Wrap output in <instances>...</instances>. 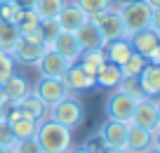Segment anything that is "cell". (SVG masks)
<instances>
[{"label":"cell","instance_id":"obj_1","mask_svg":"<svg viewBox=\"0 0 160 153\" xmlns=\"http://www.w3.org/2000/svg\"><path fill=\"white\" fill-rule=\"evenodd\" d=\"M73 130L64 127V125L54 123V120L45 118L38 123V132H35V139L40 141L42 151L45 153H66L71 146H73Z\"/></svg>","mask_w":160,"mask_h":153},{"label":"cell","instance_id":"obj_2","mask_svg":"<svg viewBox=\"0 0 160 153\" xmlns=\"http://www.w3.org/2000/svg\"><path fill=\"white\" fill-rule=\"evenodd\" d=\"M47 118L64 125V127H68V130H75L82 123V118H85V106H82V101L78 97L66 94L64 99H59L57 104H52L47 109Z\"/></svg>","mask_w":160,"mask_h":153},{"label":"cell","instance_id":"obj_3","mask_svg":"<svg viewBox=\"0 0 160 153\" xmlns=\"http://www.w3.org/2000/svg\"><path fill=\"white\" fill-rule=\"evenodd\" d=\"M153 7H148L144 0H130L125 5L118 7V14L122 19V26H125V33L132 35L141 28H148L151 17H153Z\"/></svg>","mask_w":160,"mask_h":153},{"label":"cell","instance_id":"obj_4","mask_svg":"<svg viewBox=\"0 0 160 153\" xmlns=\"http://www.w3.org/2000/svg\"><path fill=\"white\" fill-rule=\"evenodd\" d=\"M132 45V52L141 54L146 61H153V64H160V33L151 28H141L137 33L127 35Z\"/></svg>","mask_w":160,"mask_h":153},{"label":"cell","instance_id":"obj_5","mask_svg":"<svg viewBox=\"0 0 160 153\" xmlns=\"http://www.w3.org/2000/svg\"><path fill=\"white\" fill-rule=\"evenodd\" d=\"M130 123L158 134V130H160V106H158V99H155V97L139 99L137 106H134V113H132Z\"/></svg>","mask_w":160,"mask_h":153},{"label":"cell","instance_id":"obj_6","mask_svg":"<svg viewBox=\"0 0 160 153\" xmlns=\"http://www.w3.org/2000/svg\"><path fill=\"white\" fill-rule=\"evenodd\" d=\"M45 49L47 47L42 45L38 31H35V33H24L19 38V43H17V47L12 49V57H14V61H19V64H35Z\"/></svg>","mask_w":160,"mask_h":153},{"label":"cell","instance_id":"obj_7","mask_svg":"<svg viewBox=\"0 0 160 153\" xmlns=\"http://www.w3.org/2000/svg\"><path fill=\"white\" fill-rule=\"evenodd\" d=\"M90 19L94 21L97 28L101 31V35H104V43H108V40H118V38H127L125 26H122V19H120L118 10H113V7H108V10L101 12V14L90 17Z\"/></svg>","mask_w":160,"mask_h":153},{"label":"cell","instance_id":"obj_8","mask_svg":"<svg viewBox=\"0 0 160 153\" xmlns=\"http://www.w3.org/2000/svg\"><path fill=\"white\" fill-rule=\"evenodd\" d=\"M134 106H137V99L122 94L120 89H113L106 99V115L111 120H122V123H130L132 113H134Z\"/></svg>","mask_w":160,"mask_h":153},{"label":"cell","instance_id":"obj_9","mask_svg":"<svg viewBox=\"0 0 160 153\" xmlns=\"http://www.w3.org/2000/svg\"><path fill=\"white\" fill-rule=\"evenodd\" d=\"M155 146H158V134L130 123L127 141H125V151L127 153H148L151 148H155Z\"/></svg>","mask_w":160,"mask_h":153},{"label":"cell","instance_id":"obj_10","mask_svg":"<svg viewBox=\"0 0 160 153\" xmlns=\"http://www.w3.org/2000/svg\"><path fill=\"white\" fill-rule=\"evenodd\" d=\"M33 92L47 104V109H50L52 104H57L59 99H64L66 94H71L68 89H66V85H64L61 78H45V75H40V80L35 83Z\"/></svg>","mask_w":160,"mask_h":153},{"label":"cell","instance_id":"obj_11","mask_svg":"<svg viewBox=\"0 0 160 153\" xmlns=\"http://www.w3.org/2000/svg\"><path fill=\"white\" fill-rule=\"evenodd\" d=\"M35 64H38V69H40V75H45V78H61V75L68 71L71 61L64 59L61 54H57L54 49L50 47L40 54V59L35 61Z\"/></svg>","mask_w":160,"mask_h":153},{"label":"cell","instance_id":"obj_12","mask_svg":"<svg viewBox=\"0 0 160 153\" xmlns=\"http://www.w3.org/2000/svg\"><path fill=\"white\" fill-rule=\"evenodd\" d=\"M52 49H54L57 54H61L64 59H68L71 64H75L80 52H82V47H80V43H78L73 31H59V35L52 43Z\"/></svg>","mask_w":160,"mask_h":153},{"label":"cell","instance_id":"obj_13","mask_svg":"<svg viewBox=\"0 0 160 153\" xmlns=\"http://www.w3.org/2000/svg\"><path fill=\"white\" fill-rule=\"evenodd\" d=\"M127 130H130V123H122V120H106L101 125V139H104L106 146H115V148H125L127 141Z\"/></svg>","mask_w":160,"mask_h":153},{"label":"cell","instance_id":"obj_14","mask_svg":"<svg viewBox=\"0 0 160 153\" xmlns=\"http://www.w3.org/2000/svg\"><path fill=\"white\" fill-rule=\"evenodd\" d=\"M61 80H64V85H66L68 92H85V89L94 87V75L85 73L78 64H71L68 71L61 75Z\"/></svg>","mask_w":160,"mask_h":153},{"label":"cell","instance_id":"obj_15","mask_svg":"<svg viewBox=\"0 0 160 153\" xmlns=\"http://www.w3.org/2000/svg\"><path fill=\"white\" fill-rule=\"evenodd\" d=\"M87 19H90V17L80 10L75 3H68V0H66L61 12H59V17H57V24H59L61 31H75V28H80V26L85 24Z\"/></svg>","mask_w":160,"mask_h":153},{"label":"cell","instance_id":"obj_16","mask_svg":"<svg viewBox=\"0 0 160 153\" xmlns=\"http://www.w3.org/2000/svg\"><path fill=\"white\" fill-rule=\"evenodd\" d=\"M73 33H75V38H78V43H80V47H82V49H99V47H104V45H106L101 31L97 28V24L92 19H87L85 24L80 26V28H75Z\"/></svg>","mask_w":160,"mask_h":153},{"label":"cell","instance_id":"obj_17","mask_svg":"<svg viewBox=\"0 0 160 153\" xmlns=\"http://www.w3.org/2000/svg\"><path fill=\"white\" fill-rule=\"evenodd\" d=\"M0 89H2V99H5V101H14V104H19L21 99L31 92L28 80H26L24 75H19V73H12L5 83L0 85Z\"/></svg>","mask_w":160,"mask_h":153},{"label":"cell","instance_id":"obj_18","mask_svg":"<svg viewBox=\"0 0 160 153\" xmlns=\"http://www.w3.org/2000/svg\"><path fill=\"white\" fill-rule=\"evenodd\" d=\"M139 87L144 97H158L160 94V66L153 61H146V66L139 73Z\"/></svg>","mask_w":160,"mask_h":153},{"label":"cell","instance_id":"obj_19","mask_svg":"<svg viewBox=\"0 0 160 153\" xmlns=\"http://www.w3.org/2000/svg\"><path fill=\"white\" fill-rule=\"evenodd\" d=\"M106 61H108V59H106V52H104V47H99V49H82L75 64H78L80 69L85 71V73L97 75V71H99L101 66L106 64Z\"/></svg>","mask_w":160,"mask_h":153},{"label":"cell","instance_id":"obj_20","mask_svg":"<svg viewBox=\"0 0 160 153\" xmlns=\"http://www.w3.org/2000/svg\"><path fill=\"white\" fill-rule=\"evenodd\" d=\"M19 109H21V113H24V115H28V118L38 120V123L47 118V104L33 92V89H31V92L19 101Z\"/></svg>","mask_w":160,"mask_h":153},{"label":"cell","instance_id":"obj_21","mask_svg":"<svg viewBox=\"0 0 160 153\" xmlns=\"http://www.w3.org/2000/svg\"><path fill=\"white\" fill-rule=\"evenodd\" d=\"M104 52H106V59L111 61V64H122V61L127 59V57L132 54V45L127 38H118V40H108V43L104 45Z\"/></svg>","mask_w":160,"mask_h":153},{"label":"cell","instance_id":"obj_22","mask_svg":"<svg viewBox=\"0 0 160 153\" xmlns=\"http://www.w3.org/2000/svg\"><path fill=\"white\" fill-rule=\"evenodd\" d=\"M120 80H122L120 66L111 64V61H106V64L97 71V75H94V85H99V87H108V89H115Z\"/></svg>","mask_w":160,"mask_h":153},{"label":"cell","instance_id":"obj_23","mask_svg":"<svg viewBox=\"0 0 160 153\" xmlns=\"http://www.w3.org/2000/svg\"><path fill=\"white\" fill-rule=\"evenodd\" d=\"M19 38H21V31L17 28L12 21L0 19V49H2V52H10L12 54V49L17 47Z\"/></svg>","mask_w":160,"mask_h":153},{"label":"cell","instance_id":"obj_24","mask_svg":"<svg viewBox=\"0 0 160 153\" xmlns=\"http://www.w3.org/2000/svg\"><path fill=\"white\" fill-rule=\"evenodd\" d=\"M64 3H66V0H35L33 12L38 14L40 21H54L57 17H59Z\"/></svg>","mask_w":160,"mask_h":153},{"label":"cell","instance_id":"obj_25","mask_svg":"<svg viewBox=\"0 0 160 153\" xmlns=\"http://www.w3.org/2000/svg\"><path fill=\"white\" fill-rule=\"evenodd\" d=\"M10 130H12V134H14V141L35 137V132H38V120L28 118V115H21V118H17V120L10 123Z\"/></svg>","mask_w":160,"mask_h":153},{"label":"cell","instance_id":"obj_26","mask_svg":"<svg viewBox=\"0 0 160 153\" xmlns=\"http://www.w3.org/2000/svg\"><path fill=\"white\" fill-rule=\"evenodd\" d=\"M14 26L21 31V35L24 33H35L38 26H40V19H38V14H35L33 10H19L17 17H14Z\"/></svg>","mask_w":160,"mask_h":153},{"label":"cell","instance_id":"obj_27","mask_svg":"<svg viewBox=\"0 0 160 153\" xmlns=\"http://www.w3.org/2000/svg\"><path fill=\"white\" fill-rule=\"evenodd\" d=\"M144 66H146V59L141 54H137V52H132V54L120 64V73H122V78H139Z\"/></svg>","mask_w":160,"mask_h":153},{"label":"cell","instance_id":"obj_28","mask_svg":"<svg viewBox=\"0 0 160 153\" xmlns=\"http://www.w3.org/2000/svg\"><path fill=\"white\" fill-rule=\"evenodd\" d=\"M73 3L85 12L87 17L101 14V12H106L108 7H113V0H73Z\"/></svg>","mask_w":160,"mask_h":153},{"label":"cell","instance_id":"obj_29","mask_svg":"<svg viewBox=\"0 0 160 153\" xmlns=\"http://www.w3.org/2000/svg\"><path fill=\"white\" fill-rule=\"evenodd\" d=\"M59 24H57V19L54 21H40V26H38V35H40V40H42V45H45L47 49L52 47V43H54V38L59 35Z\"/></svg>","mask_w":160,"mask_h":153},{"label":"cell","instance_id":"obj_30","mask_svg":"<svg viewBox=\"0 0 160 153\" xmlns=\"http://www.w3.org/2000/svg\"><path fill=\"white\" fill-rule=\"evenodd\" d=\"M115 89H120L122 94L137 99V101H139V99H144V92H141V87H139V78H122Z\"/></svg>","mask_w":160,"mask_h":153},{"label":"cell","instance_id":"obj_31","mask_svg":"<svg viewBox=\"0 0 160 153\" xmlns=\"http://www.w3.org/2000/svg\"><path fill=\"white\" fill-rule=\"evenodd\" d=\"M12 153H45V151H42V146L35 137H28L12 144Z\"/></svg>","mask_w":160,"mask_h":153},{"label":"cell","instance_id":"obj_32","mask_svg":"<svg viewBox=\"0 0 160 153\" xmlns=\"http://www.w3.org/2000/svg\"><path fill=\"white\" fill-rule=\"evenodd\" d=\"M14 64H17L14 57H12L10 52H2V49H0V85L14 73Z\"/></svg>","mask_w":160,"mask_h":153},{"label":"cell","instance_id":"obj_33","mask_svg":"<svg viewBox=\"0 0 160 153\" xmlns=\"http://www.w3.org/2000/svg\"><path fill=\"white\" fill-rule=\"evenodd\" d=\"M14 144V134H12L10 130V123H7L5 118H0V146H10Z\"/></svg>","mask_w":160,"mask_h":153},{"label":"cell","instance_id":"obj_34","mask_svg":"<svg viewBox=\"0 0 160 153\" xmlns=\"http://www.w3.org/2000/svg\"><path fill=\"white\" fill-rule=\"evenodd\" d=\"M104 146H106V144H104V139H101V132H97L94 137H90V139L85 141V148H87L90 153H99Z\"/></svg>","mask_w":160,"mask_h":153},{"label":"cell","instance_id":"obj_35","mask_svg":"<svg viewBox=\"0 0 160 153\" xmlns=\"http://www.w3.org/2000/svg\"><path fill=\"white\" fill-rule=\"evenodd\" d=\"M19 10H33V5H35V0H12Z\"/></svg>","mask_w":160,"mask_h":153},{"label":"cell","instance_id":"obj_36","mask_svg":"<svg viewBox=\"0 0 160 153\" xmlns=\"http://www.w3.org/2000/svg\"><path fill=\"white\" fill-rule=\"evenodd\" d=\"M99 153H127L125 148H115V146H104Z\"/></svg>","mask_w":160,"mask_h":153},{"label":"cell","instance_id":"obj_37","mask_svg":"<svg viewBox=\"0 0 160 153\" xmlns=\"http://www.w3.org/2000/svg\"><path fill=\"white\" fill-rule=\"evenodd\" d=\"M66 153H90V151H87L85 146H78V148H73V146H71V148H68Z\"/></svg>","mask_w":160,"mask_h":153},{"label":"cell","instance_id":"obj_38","mask_svg":"<svg viewBox=\"0 0 160 153\" xmlns=\"http://www.w3.org/2000/svg\"><path fill=\"white\" fill-rule=\"evenodd\" d=\"M148 7H153V10H160V0H144Z\"/></svg>","mask_w":160,"mask_h":153},{"label":"cell","instance_id":"obj_39","mask_svg":"<svg viewBox=\"0 0 160 153\" xmlns=\"http://www.w3.org/2000/svg\"><path fill=\"white\" fill-rule=\"evenodd\" d=\"M0 153H12V148L10 146H0Z\"/></svg>","mask_w":160,"mask_h":153},{"label":"cell","instance_id":"obj_40","mask_svg":"<svg viewBox=\"0 0 160 153\" xmlns=\"http://www.w3.org/2000/svg\"><path fill=\"white\" fill-rule=\"evenodd\" d=\"M0 118H2V101H0Z\"/></svg>","mask_w":160,"mask_h":153},{"label":"cell","instance_id":"obj_41","mask_svg":"<svg viewBox=\"0 0 160 153\" xmlns=\"http://www.w3.org/2000/svg\"><path fill=\"white\" fill-rule=\"evenodd\" d=\"M0 3H7V0H0Z\"/></svg>","mask_w":160,"mask_h":153}]
</instances>
